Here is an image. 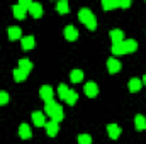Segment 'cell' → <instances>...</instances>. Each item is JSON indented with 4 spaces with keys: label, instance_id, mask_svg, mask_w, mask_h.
I'll use <instances>...</instances> for the list:
<instances>
[{
    "label": "cell",
    "instance_id": "1",
    "mask_svg": "<svg viewBox=\"0 0 146 144\" xmlns=\"http://www.w3.org/2000/svg\"><path fill=\"white\" fill-rule=\"evenodd\" d=\"M78 19H80L90 31H95V27H97V19H95V14H94L90 9L82 7V9L78 10Z\"/></svg>",
    "mask_w": 146,
    "mask_h": 144
},
{
    "label": "cell",
    "instance_id": "2",
    "mask_svg": "<svg viewBox=\"0 0 146 144\" xmlns=\"http://www.w3.org/2000/svg\"><path fill=\"white\" fill-rule=\"evenodd\" d=\"M46 114L51 117V120H56V122H61L63 120V117H65V112H63V107L60 105V104H56L54 100H51V102H46Z\"/></svg>",
    "mask_w": 146,
    "mask_h": 144
},
{
    "label": "cell",
    "instance_id": "3",
    "mask_svg": "<svg viewBox=\"0 0 146 144\" xmlns=\"http://www.w3.org/2000/svg\"><path fill=\"white\" fill-rule=\"evenodd\" d=\"M39 97H41L44 102H51L53 97H54V92H53V88H51L49 85H42V87L39 88Z\"/></svg>",
    "mask_w": 146,
    "mask_h": 144
},
{
    "label": "cell",
    "instance_id": "4",
    "mask_svg": "<svg viewBox=\"0 0 146 144\" xmlns=\"http://www.w3.org/2000/svg\"><path fill=\"white\" fill-rule=\"evenodd\" d=\"M83 92H85L87 97L94 98V97H97V93H99V87H97L95 81H87L85 87H83Z\"/></svg>",
    "mask_w": 146,
    "mask_h": 144
},
{
    "label": "cell",
    "instance_id": "5",
    "mask_svg": "<svg viewBox=\"0 0 146 144\" xmlns=\"http://www.w3.org/2000/svg\"><path fill=\"white\" fill-rule=\"evenodd\" d=\"M58 131H60V122H56V120L46 122V132H48L49 137H54L58 134Z\"/></svg>",
    "mask_w": 146,
    "mask_h": 144
},
{
    "label": "cell",
    "instance_id": "6",
    "mask_svg": "<svg viewBox=\"0 0 146 144\" xmlns=\"http://www.w3.org/2000/svg\"><path fill=\"white\" fill-rule=\"evenodd\" d=\"M121 66H122V65H121V61H119V59H115L114 56L107 59V70H109V73L121 71Z\"/></svg>",
    "mask_w": 146,
    "mask_h": 144
},
{
    "label": "cell",
    "instance_id": "7",
    "mask_svg": "<svg viewBox=\"0 0 146 144\" xmlns=\"http://www.w3.org/2000/svg\"><path fill=\"white\" fill-rule=\"evenodd\" d=\"M31 119H33V124L37 126V127H41V126H46V119H44V114L42 112H33V115H31Z\"/></svg>",
    "mask_w": 146,
    "mask_h": 144
},
{
    "label": "cell",
    "instance_id": "8",
    "mask_svg": "<svg viewBox=\"0 0 146 144\" xmlns=\"http://www.w3.org/2000/svg\"><path fill=\"white\" fill-rule=\"evenodd\" d=\"M27 12H29V14H33V17L39 19V17L42 15V5H41V3H37V2H33V3H31V7L27 9Z\"/></svg>",
    "mask_w": 146,
    "mask_h": 144
},
{
    "label": "cell",
    "instance_id": "9",
    "mask_svg": "<svg viewBox=\"0 0 146 144\" xmlns=\"http://www.w3.org/2000/svg\"><path fill=\"white\" fill-rule=\"evenodd\" d=\"M65 37L68 39V41H75L76 37H78V29L72 26V24H68L66 27H65Z\"/></svg>",
    "mask_w": 146,
    "mask_h": 144
},
{
    "label": "cell",
    "instance_id": "10",
    "mask_svg": "<svg viewBox=\"0 0 146 144\" xmlns=\"http://www.w3.org/2000/svg\"><path fill=\"white\" fill-rule=\"evenodd\" d=\"M107 132H109V137H110V139H117V137L121 136L122 129H121L117 124H109V126H107Z\"/></svg>",
    "mask_w": 146,
    "mask_h": 144
},
{
    "label": "cell",
    "instance_id": "11",
    "mask_svg": "<svg viewBox=\"0 0 146 144\" xmlns=\"http://www.w3.org/2000/svg\"><path fill=\"white\" fill-rule=\"evenodd\" d=\"M110 39H112V44H117V42H122L124 41V32L121 29H112L109 32Z\"/></svg>",
    "mask_w": 146,
    "mask_h": 144
},
{
    "label": "cell",
    "instance_id": "12",
    "mask_svg": "<svg viewBox=\"0 0 146 144\" xmlns=\"http://www.w3.org/2000/svg\"><path fill=\"white\" fill-rule=\"evenodd\" d=\"M21 44H22L24 49H33L36 46V39H34V36H22Z\"/></svg>",
    "mask_w": 146,
    "mask_h": 144
},
{
    "label": "cell",
    "instance_id": "13",
    "mask_svg": "<svg viewBox=\"0 0 146 144\" xmlns=\"http://www.w3.org/2000/svg\"><path fill=\"white\" fill-rule=\"evenodd\" d=\"M122 46H124V53H134L138 49V42L134 39H127V41H122Z\"/></svg>",
    "mask_w": 146,
    "mask_h": 144
},
{
    "label": "cell",
    "instance_id": "14",
    "mask_svg": "<svg viewBox=\"0 0 146 144\" xmlns=\"http://www.w3.org/2000/svg\"><path fill=\"white\" fill-rule=\"evenodd\" d=\"M134 126H136V129H138V131H145V129H146V117H145V115L138 114V115L134 117Z\"/></svg>",
    "mask_w": 146,
    "mask_h": 144
},
{
    "label": "cell",
    "instance_id": "15",
    "mask_svg": "<svg viewBox=\"0 0 146 144\" xmlns=\"http://www.w3.org/2000/svg\"><path fill=\"white\" fill-rule=\"evenodd\" d=\"M9 37L14 41V39H22V31H21V27H17V26H10L9 27Z\"/></svg>",
    "mask_w": 146,
    "mask_h": 144
},
{
    "label": "cell",
    "instance_id": "16",
    "mask_svg": "<svg viewBox=\"0 0 146 144\" xmlns=\"http://www.w3.org/2000/svg\"><path fill=\"white\" fill-rule=\"evenodd\" d=\"M26 14H27V9H26V7H22L21 3H15V5H14V15H15L17 19H24Z\"/></svg>",
    "mask_w": 146,
    "mask_h": 144
},
{
    "label": "cell",
    "instance_id": "17",
    "mask_svg": "<svg viewBox=\"0 0 146 144\" xmlns=\"http://www.w3.org/2000/svg\"><path fill=\"white\" fill-rule=\"evenodd\" d=\"M19 137L21 139H29L31 137V127L27 124H21V127H19Z\"/></svg>",
    "mask_w": 146,
    "mask_h": 144
},
{
    "label": "cell",
    "instance_id": "18",
    "mask_svg": "<svg viewBox=\"0 0 146 144\" xmlns=\"http://www.w3.org/2000/svg\"><path fill=\"white\" fill-rule=\"evenodd\" d=\"M27 75H29L27 71H24L22 68L17 66V68L14 70V80H15V81H24V80L27 78Z\"/></svg>",
    "mask_w": 146,
    "mask_h": 144
},
{
    "label": "cell",
    "instance_id": "19",
    "mask_svg": "<svg viewBox=\"0 0 146 144\" xmlns=\"http://www.w3.org/2000/svg\"><path fill=\"white\" fill-rule=\"evenodd\" d=\"M141 85H143V81L139 78H131L129 80V92H138L141 88Z\"/></svg>",
    "mask_w": 146,
    "mask_h": 144
},
{
    "label": "cell",
    "instance_id": "20",
    "mask_svg": "<svg viewBox=\"0 0 146 144\" xmlns=\"http://www.w3.org/2000/svg\"><path fill=\"white\" fill-rule=\"evenodd\" d=\"M70 80H72L73 83L82 81V80H83V71H82V70H72V73H70Z\"/></svg>",
    "mask_w": 146,
    "mask_h": 144
},
{
    "label": "cell",
    "instance_id": "21",
    "mask_svg": "<svg viewBox=\"0 0 146 144\" xmlns=\"http://www.w3.org/2000/svg\"><path fill=\"white\" fill-rule=\"evenodd\" d=\"M19 68H22L24 71H31L33 70V63L27 59V58H22V59H19Z\"/></svg>",
    "mask_w": 146,
    "mask_h": 144
},
{
    "label": "cell",
    "instance_id": "22",
    "mask_svg": "<svg viewBox=\"0 0 146 144\" xmlns=\"http://www.w3.org/2000/svg\"><path fill=\"white\" fill-rule=\"evenodd\" d=\"M102 7H104L106 10L115 9V7H119V0H102Z\"/></svg>",
    "mask_w": 146,
    "mask_h": 144
},
{
    "label": "cell",
    "instance_id": "23",
    "mask_svg": "<svg viewBox=\"0 0 146 144\" xmlns=\"http://www.w3.org/2000/svg\"><path fill=\"white\" fill-rule=\"evenodd\" d=\"M56 9H58L60 14H66L70 7H68V2H66V0H60V2L56 3Z\"/></svg>",
    "mask_w": 146,
    "mask_h": 144
},
{
    "label": "cell",
    "instance_id": "24",
    "mask_svg": "<svg viewBox=\"0 0 146 144\" xmlns=\"http://www.w3.org/2000/svg\"><path fill=\"white\" fill-rule=\"evenodd\" d=\"M65 100L68 102V105H73V104H76V100H78V93H76V92H73V90H70Z\"/></svg>",
    "mask_w": 146,
    "mask_h": 144
},
{
    "label": "cell",
    "instance_id": "25",
    "mask_svg": "<svg viewBox=\"0 0 146 144\" xmlns=\"http://www.w3.org/2000/svg\"><path fill=\"white\" fill-rule=\"evenodd\" d=\"M112 54H115V56H119V54H126V53H124V46H122V42L112 44Z\"/></svg>",
    "mask_w": 146,
    "mask_h": 144
},
{
    "label": "cell",
    "instance_id": "26",
    "mask_svg": "<svg viewBox=\"0 0 146 144\" xmlns=\"http://www.w3.org/2000/svg\"><path fill=\"white\" fill-rule=\"evenodd\" d=\"M78 144H92V136L90 134H80L78 136Z\"/></svg>",
    "mask_w": 146,
    "mask_h": 144
},
{
    "label": "cell",
    "instance_id": "27",
    "mask_svg": "<svg viewBox=\"0 0 146 144\" xmlns=\"http://www.w3.org/2000/svg\"><path fill=\"white\" fill-rule=\"evenodd\" d=\"M68 92H70V90H68V87H66V85H60V87H58V95H60V98H63V100H65V98H66V95H68Z\"/></svg>",
    "mask_w": 146,
    "mask_h": 144
},
{
    "label": "cell",
    "instance_id": "28",
    "mask_svg": "<svg viewBox=\"0 0 146 144\" xmlns=\"http://www.w3.org/2000/svg\"><path fill=\"white\" fill-rule=\"evenodd\" d=\"M7 102H9V93L3 92V90H0V105H5Z\"/></svg>",
    "mask_w": 146,
    "mask_h": 144
},
{
    "label": "cell",
    "instance_id": "29",
    "mask_svg": "<svg viewBox=\"0 0 146 144\" xmlns=\"http://www.w3.org/2000/svg\"><path fill=\"white\" fill-rule=\"evenodd\" d=\"M131 0H119V7H129Z\"/></svg>",
    "mask_w": 146,
    "mask_h": 144
},
{
    "label": "cell",
    "instance_id": "30",
    "mask_svg": "<svg viewBox=\"0 0 146 144\" xmlns=\"http://www.w3.org/2000/svg\"><path fill=\"white\" fill-rule=\"evenodd\" d=\"M143 83H145V85H146V75H145V76H143Z\"/></svg>",
    "mask_w": 146,
    "mask_h": 144
}]
</instances>
